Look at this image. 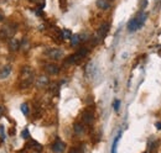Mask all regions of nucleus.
<instances>
[{
	"instance_id": "nucleus-25",
	"label": "nucleus",
	"mask_w": 161,
	"mask_h": 153,
	"mask_svg": "<svg viewBox=\"0 0 161 153\" xmlns=\"http://www.w3.org/2000/svg\"><path fill=\"white\" fill-rule=\"evenodd\" d=\"M4 115V107L2 106V105H0V117H2Z\"/></svg>"
},
{
	"instance_id": "nucleus-5",
	"label": "nucleus",
	"mask_w": 161,
	"mask_h": 153,
	"mask_svg": "<svg viewBox=\"0 0 161 153\" xmlns=\"http://www.w3.org/2000/svg\"><path fill=\"white\" fill-rule=\"evenodd\" d=\"M14 30H15V28H14L13 26L8 25V26H5V27L2 28V31H0V36H2V38H4V40L11 38V36L14 35Z\"/></svg>"
},
{
	"instance_id": "nucleus-14",
	"label": "nucleus",
	"mask_w": 161,
	"mask_h": 153,
	"mask_svg": "<svg viewBox=\"0 0 161 153\" xmlns=\"http://www.w3.org/2000/svg\"><path fill=\"white\" fill-rule=\"evenodd\" d=\"M97 6L102 10H108L110 7V1L109 0H97Z\"/></svg>"
},
{
	"instance_id": "nucleus-1",
	"label": "nucleus",
	"mask_w": 161,
	"mask_h": 153,
	"mask_svg": "<svg viewBox=\"0 0 161 153\" xmlns=\"http://www.w3.org/2000/svg\"><path fill=\"white\" fill-rule=\"evenodd\" d=\"M146 19H147V14H146L145 11H140L135 17H133V19L128 22V30H129L130 32L138 31V30H140V28L144 26Z\"/></svg>"
},
{
	"instance_id": "nucleus-19",
	"label": "nucleus",
	"mask_w": 161,
	"mask_h": 153,
	"mask_svg": "<svg viewBox=\"0 0 161 153\" xmlns=\"http://www.w3.org/2000/svg\"><path fill=\"white\" fill-rule=\"evenodd\" d=\"M21 113L25 115V116H27L29 115V106H27V104H21Z\"/></svg>"
},
{
	"instance_id": "nucleus-2",
	"label": "nucleus",
	"mask_w": 161,
	"mask_h": 153,
	"mask_svg": "<svg viewBox=\"0 0 161 153\" xmlns=\"http://www.w3.org/2000/svg\"><path fill=\"white\" fill-rule=\"evenodd\" d=\"M20 80H21V88H29L34 81V70L30 67H24L20 72Z\"/></svg>"
},
{
	"instance_id": "nucleus-8",
	"label": "nucleus",
	"mask_w": 161,
	"mask_h": 153,
	"mask_svg": "<svg viewBox=\"0 0 161 153\" xmlns=\"http://www.w3.org/2000/svg\"><path fill=\"white\" fill-rule=\"evenodd\" d=\"M80 60V58L78 57V54L77 53H74V54H71L69 57H67L66 59H65V66H72V64H76V63H78Z\"/></svg>"
},
{
	"instance_id": "nucleus-24",
	"label": "nucleus",
	"mask_w": 161,
	"mask_h": 153,
	"mask_svg": "<svg viewBox=\"0 0 161 153\" xmlns=\"http://www.w3.org/2000/svg\"><path fill=\"white\" fill-rule=\"evenodd\" d=\"M25 47V51L26 49H29V42H27V41H26V38L25 40H23V48Z\"/></svg>"
},
{
	"instance_id": "nucleus-29",
	"label": "nucleus",
	"mask_w": 161,
	"mask_h": 153,
	"mask_svg": "<svg viewBox=\"0 0 161 153\" xmlns=\"http://www.w3.org/2000/svg\"><path fill=\"white\" fill-rule=\"evenodd\" d=\"M109 1H112V0H109Z\"/></svg>"
},
{
	"instance_id": "nucleus-11",
	"label": "nucleus",
	"mask_w": 161,
	"mask_h": 153,
	"mask_svg": "<svg viewBox=\"0 0 161 153\" xmlns=\"http://www.w3.org/2000/svg\"><path fill=\"white\" fill-rule=\"evenodd\" d=\"M9 49L11 51V52H15V51H17L19 48H20V42L16 40V38H14V37H11L9 40Z\"/></svg>"
},
{
	"instance_id": "nucleus-22",
	"label": "nucleus",
	"mask_w": 161,
	"mask_h": 153,
	"mask_svg": "<svg viewBox=\"0 0 161 153\" xmlns=\"http://www.w3.org/2000/svg\"><path fill=\"white\" fill-rule=\"evenodd\" d=\"M21 137H23L24 140H27V138L30 137V134H29V130H24V131H23V134H21Z\"/></svg>"
},
{
	"instance_id": "nucleus-23",
	"label": "nucleus",
	"mask_w": 161,
	"mask_h": 153,
	"mask_svg": "<svg viewBox=\"0 0 161 153\" xmlns=\"http://www.w3.org/2000/svg\"><path fill=\"white\" fill-rule=\"evenodd\" d=\"M146 6H147V0H141V1H140V9H141V11Z\"/></svg>"
},
{
	"instance_id": "nucleus-16",
	"label": "nucleus",
	"mask_w": 161,
	"mask_h": 153,
	"mask_svg": "<svg viewBox=\"0 0 161 153\" xmlns=\"http://www.w3.org/2000/svg\"><path fill=\"white\" fill-rule=\"evenodd\" d=\"M76 53L78 54V57H79L80 59H83V58L87 56V53H88V49H87L86 47H82V48H79Z\"/></svg>"
},
{
	"instance_id": "nucleus-15",
	"label": "nucleus",
	"mask_w": 161,
	"mask_h": 153,
	"mask_svg": "<svg viewBox=\"0 0 161 153\" xmlns=\"http://www.w3.org/2000/svg\"><path fill=\"white\" fill-rule=\"evenodd\" d=\"M122 137V132H119L118 136L114 138V142H113V146H112V153H117V147H118V142Z\"/></svg>"
},
{
	"instance_id": "nucleus-28",
	"label": "nucleus",
	"mask_w": 161,
	"mask_h": 153,
	"mask_svg": "<svg viewBox=\"0 0 161 153\" xmlns=\"http://www.w3.org/2000/svg\"><path fill=\"white\" fill-rule=\"evenodd\" d=\"M69 153H77V151L76 149H71V152H69Z\"/></svg>"
},
{
	"instance_id": "nucleus-9",
	"label": "nucleus",
	"mask_w": 161,
	"mask_h": 153,
	"mask_svg": "<svg viewBox=\"0 0 161 153\" xmlns=\"http://www.w3.org/2000/svg\"><path fill=\"white\" fill-rule=\"evenodd\" d=\"M48 85V78L47 75H40L36 79V87L37 88H45Z\"/></svg>"
},
{
	"instance_id": "nucleus-13",
	"label": "nucleus",
	"mask_w": 161,
	"mask_h": 153,
	"mask_svg": "<svg viewBox=\"0 0 161 153\" xmlns=\"http://www.w3.org/2000/svg\"><path fill=\"white\" fill-rule=\"evenodd\" d=\"M73 131H74V134L80 136V135H83L84 134V126L82 124H79V122H74V125H73Z\"/></svg>"
},
{
	"instance_id": "nucleus-3",
	"label": "nucleus",
	"mask_w": 161,
	"mask_h": 153,
	"mask_svg": "<svg viewBox=\"0 0 161 153\" xmlns=\"http://www.w3.org/2000/svg\"><path fill=\"white\" fill-rule=\"evenodd\" d=\"M109 28H110V25L108 22H103L102 25L99 26V28L97 30V32H96V41L97 42L102 41L107 36V34L109 32Z\"/></svg>"
},
{
	"instance_id": "nucleus-4",
	"label": "nucleus",
	"mask_w": 161,
	"mask_h": 153,
	"mask_svg": "<svg viewBox=\"0 0 161 153\" xmlns=\"http://www.w3.org/2000/svg\"><path fill=\"white\" fill-rule=\"evenodd\" d=\"M45 53L48 58H51L53 60H58L63 57V51L59 48H48V49H46Z\"/></svg>"
},
{
	"instance_id": "nucleus-18",
	"label": "nucleus",
	"mask_w": 161,
	"mask_h": 153,
	"mask_svg": "<svg viewBox=\"0 0 161 153\" xmlns=\"http://www.w3.org/2000/svg\"><path fill=\"white\" fill-rule=\"evenodd\" d=\"M6 138V135H5V128L3 125H0V140L2 141H5Z\"/></svg>"
},
{
	"instance_id": "nucleus-27",
	"label": "nucleus",
	"mask_w": 161,
	"mask_h": 153,
	"mask_svg": "<svg viewBox=\"0 0 161 153\" xmlns=\"http://www.w3.org/2000/svg\"><path fill=\"white\" fill-rule=\"evenodd\" d=\"M2 20H4V16L2 15V11H0V21H2Z\"/></svg>"
},
{
	"instance_id": "nucleus-12",
	"label": "nucleus",
	"mask_w": 161,
	"mask_h": 153,
	"mask_svg": "<svg viewBox=\"0 0 161 153\" xmlns=\"http://www.w3.org/2000/svg\"><path fill=\"white\" fill-rule=\"evenodd\" d=\"M82 120L86 125H92L93 124V120H94V116L92 113H89V111H86L82 115Z\"/></svg>"
},
{
	"instance_id": "nucleus-10",
	"label": "nucleus",
	"mask_w": 161,
	"mask_h": 153,
	"mask_svg": "<svg viewBox=\"0 0 161 153\" xmlns=\"http://www.w3.org/2000/svg\"><path fill=\"white\" fill-rule=\"evenodd\" d=\"M10 74H11V66L10 64H6L3 67V69L0 70V79H6Z\"/></svg>"
},
{
	"instance_id": "nucleus-6",
	"label": "nucleus",
	"mask_w": 161,
	"mask_h": 153,
	"mask_svg": "<svg viewBox=\"0 0 161 153\" xmlns=\"http://www.w3.org/2000/svg\"><path fill=\"white\" fill-rule=\"evenodd\" d=\"M66 146L63 143V141H61L59 138H56V141L53 142V145H52V151L55 153H62L65 151Z\"/></svg>"
},
{
	"instance_id": "nucleus-21",
	"label": "nucleus",
	"mask_w": 161,
	"mask_h": 153,
	"mask_svg": "<svg viewBox=\"0 0 161 153\" xmlns=\"http://www.w3.org/2000/svg\"><path fill=\"white\" fill-rule=\"evenodd\" d=\"M113 107H114V110H115V111H119V107H120V100H118V99H115V100H114V103H113Z\"/></svg>"
},
{
	"instance_id": "nucleus-20",
	"label": "nucleus",
	"mask_w": 161,
	"mask_h": 153,
	"mask_svg": "<svg viewBox=\"0 0 161 153\" xmlns=\"http://www.w3.org/2000/svg\"><path fill=\"white\" fill-rule=\"evenodd\" d=\"M61 34H62V38H71L72 37L71 31H69V30H63Z\"/></svg>"
},
{
	"instance_id": "nucleus-7",
	"label": "nucleus",
	"mask_w": 161,
	"mask_h": 153,
	"mask_svg": "<svg viewBox=\"0 0 161 153\" xmlns=\"http://www.w3.org/2000/svg\"><path fill=\"white\" fill-rule=\"evenodd\" d=\"M45 70L47 72V74H51V75H56L59 73V67L57 64L53 63H48L45 66Z\"/></svg>"
},
{
	"instance_id": "nucleus-17",
	"label": "nucleus",
	"mask_w": 161,
	"mask_h": 153,
	"mask_svg": "<svg viewBox=\"0 0 161 153\" xmlns=\"http://www.w3.org/2000/svg\"><path fill=\"white\" fill-rule=\"evenodd\" d=\"M79 42H80V36L79 35H72V37H71V45L72 46H77V45H79Z\"/></svg>"
},
{
	"instance_id": "nucleus-26",
	"label": "nucleus",
	"mask_w": 161,
	"mask_h": 153,
	"mask_svg": "<svg viewBox=\"0 0 161 153\" xmlns=\"http://www.w3.org/2000/svg\"><path fill=\"white\" fill-rule=\"evenodd\" d=\"M155 126H156L157 130H161V122H156V125H155Z\"/></svg>"
}]
</instances>
